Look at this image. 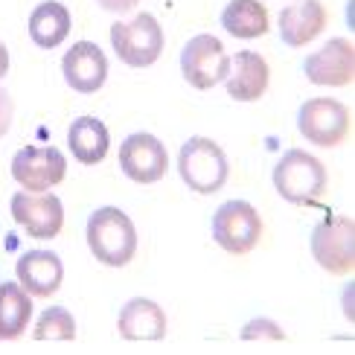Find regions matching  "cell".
Returning a JSON list of instances; mask_svg holds the SVG:
<instances>
[{"label":"cell","mask_w":355,"mask_h":355,"mask_svg":"<svg viewBox=\"0 0 355 355\" xmlns=\"http://www.w3.org/2000/svg\"><path fill=\"white\" fill-rule=\"evenodd\" d=\"M87 248L91 254L111 268H123L135 259L137 230L131 218L116 207H99L87 221Z\"/></svg>","instance_id":"1"},{"label":"cell","mask_w":355,"mask_h":355,"mask_svg":"<svg viewBox=\"0 0 355 355\" xmlns=\"http://www.w3.org/2000/svg\"><path fill=\"white\" fill-rule=\"evenodd\" d=\"M327 166L315 155L291 149L274 166V187L288 204H318L327 196Z\"/></svg>","instance_id":"2"},{"label":"cell","mask_w":355,"mask_h":355,"mask_svg":"<svg viewBox=\"0 0 355 355\" xmlns=\"http://www.w3.org/2000/svg\"><path fill=\"white\" fill-rule=\"evenodd\" d=\"M178 172H181V181L192 189L201 192V196H213L221 187L227 184V155L221 152V146L210 137H192L181 146V155H178Z\"/></svg>","instance_id":"3"},{"label":"cell","mask_w":355,"mask_h":355,"mask_svg":"<svg viewBox=\"0 0 355 355\" xmlns=\"http://www.w3.org/2000/svg\"><path fill=\"white\" fill-rule=\"evenodd\" d=\"M111 44L128 67H149L164 53V29L155 15L140 12L135 21H120L111 26Z\"/></svg>","instance_id":"4"},{"label":"cell","mask_w":355,"mask_h":355,"mask_svg":"<svg viewBox=\"0 0 355 355\" xmlns=\"http://www.w3.org/2000/svg\"><path fill=\"white\" fill-rule=\"evenodd\" d=\"M312 254L323 271L347 277L355 271V221L349 216H329L312 233Z\"/></svg>","instance_id":"5"},{"label":"cell","mask_w":355,"mask_h":355,"mask_svg":"<svg viewBox=\"0 0 355 355\" xmlns=\"http://www.w3.org/2000/svg\"><path fill=\"white\" fill-rule=\"evenodd\" d=\"M213 239L227 254L245 257L262 239V218L248 201H227L213 216Z\"/></svg>","instance_id":"6"},{"label":"cell","mask_w":355,"mask_h":355,"mask_svg":"<svg viewBox=\"0 0 355 355\" xmlns=\"http://www.w3.org/2000/svg\"><path fill=\"white\" fill-rule=\"evenodd\" d=\"M349 108L338 99H327V96H318V99H309L303 102L300 116H297V125H300V135L315 143L323 146V149H332V146H341L349 137Z\"/></svg>","instance_id":"7"},{"label":"cell","mask_w":355,"mask_h":355,"mask_svg":"<svg viewBox=\"0 0 355 355\" xmlns=\"http://www.w3.org/2000/svg\"><path fill=\"white\" fill-rule=\"evenodd\" d=\"M181 73L198 91H210L218 82H225L230 73V58L225 53V44L216 35H196L192 41H187L181 53Z\"/></svg>","instance_id":"8"},{"label":"cell","mask_w":355,"mask_h":355,"mask_svg":"<svg viewBox=\"0 0 355 355\" xmlns=\"http://www.w3.org/2000/svg\"><path fill=\"white\" fill-rule=\"evenodd\" d=\"M67 175V160L55 146H24L12 157V178L26 192H47L62 184Z\"/></svg>","instance_id":"9"},{"label":"cell","mask_w":355,"mask_h":355,"mask_svg":"<svg viewBox=\"0 0 355 355\" xmlns=\"http://www.w3.org/2000/svg\"><path fill=\"white\" fill-rule=\"evenodd\" d=\"M12 218L33 239H55L64 227V207L50 192H15Z\"/></svg>","instance_id":"10"},{"label":"cell","mask_w":355,"mask_h":355,"mask_svg":"<svg viewBox=\"0 0 355 355\" xmlns=\"http://www.w3.org/2000/svg\"><path fill=\"white\" fill-rule=\"evenodd\" d=\"M120 166L135 184H155L166 175L169 155L155 135H131L120 146Z\"/></svg>","instance_id":"11"},{"label":"cell","mask_w":355,"mask_h":355,"mask_svg":"<svg viewBox=\"0 0 355 355\" xmlns=\"http://www.w3.org/2000/svg\"><path fill=\"white\" fill-rule=\"evenodd\" d=\"M306 76L309 82L323 87H347L355 79V47L349 38H332L318 53L306 58Z\"/></svg>","instance_id":"12"},{"label":"cell","mask_w":355,"mask_h":355,"mask_svg":"<svg viewBox=\"0 0 355 355\" xmlns=\"http://www.w3.org/2000/svg\"><path fill=\"white\" fill-rule=\"evenodd\" d=\"M64 79L73 91L79 94H96L108 79V58L96 44L91 41H76L73 47L64 53Z\"/></svg>","instance_id":"13"},{"label":"cell","mask_w":355,"mask_h":355,"mask_svg":"<svg viewBox=\"0 0 355 355\" xmlns=\"http://www.w3.org/2000/svg\"><path fill=\"white\" fill-rule=\"evenodd\" d=\"M18 283L29 291V297H53L62 288L64 265L53 250H26L15 265Z\"/></svg>","instance_id":"14"},{"label":"cell","mask_w":355,"mask_h":355,"mask_svg":"<svg viewBox=\"0 0 355 355\" xmlns=\"http://www.w3.org/2000/svg\"><path fill=\"white\" fill-rule=\"evenodd\" d=\"M268 62L254 53L242 50L230 58V73H227V94L236 102H257L268 91Z\"/></svg>","instance_id":"15"},{"label":"cell","mask_w":355,"mask_h":355,"mask_svg":"<svg viewBox=\"0 0 355 355\" xmlns=\"http://www.w3.org/2000/svg\"><path fill=\"white\" fill-rule=\"evenodd\" d=\"M327 29V9L320 0H297L279 12V35L288 47H306Z\"/></svg>","instance_id":"16"},{"label":"cell","mask_w":355,"mask_h":355,"mask_svg":"<svg viewBox=\"0 0 355 355\" xmlns=\"http://www.w3.org/2000/svg\"><path fill=\"white\" fill-rule=\"evenodd\" d=\"M120 335L125 341H164L166 338V315L155 300L135 297L120 312Z\"/></svg>","instance_id":"17"},{"label":"cell","mask_w":355,"mask_h":355,"mask_svg":"<svg viewBox=\"0 0 355 355\" xmlns=\"http://www.w3.org/2000/svg\"><path fill=\"white\" fill-rule=\"evenodd\" d=\"M67 146H70V152L79 164L96 166L108 155L111 135H108L105 123L96 120V116H79L67 131Z\"/></svg>","instance_id":"18"},{"label":"cell","mask_w":355,"mask_h":355,"mask_svg":"<svg viewBox=\"0 0 355 355\" xmlns=\"http://www.w3.org/2000/svg\"><path fill=\"white\" fill-rule=\"evenodd\" d=\"M33 318V300L21 283L0 286V341H18Z\"/></svg>","instance_id":"19"},{"label":"cell","mask_w":355,"mask_h":355,"mask_svg":"<svg viewBox=\"0 0 355 355\" xmlns=\"http://www.w3.org/2000/svg\"><path fill=\"white\" fill-rule=\"evenodd\" d=\"M67 35H70V12L62 3H55V0L35 6V12L29 15V38L41 50L58 47Z\"/></svg>","instance_id":"20"},{"label":"cell","mask_w":355,"mask_h":355,"mask_svg":"<svg viewBox=\"0 0 355 355\" xmlns=\"http://www.w3.org/2000/svg\"><path fill=\"white\" fill-rule=\"evenodd\" d=\"M221 26L233 38H259L268 33V9L259 0H230L221 12Z\"/></svg>","instance_id":"21"},{"label":"cell","mask_w":355,"mask_h":355,"mask_svg":"<svg viewBox=\"0 0 355 355\" xmlns=\"http://www.w3.org/2000/svg\"><path fill=\"white\" fill-rule=\"evenodd\" d=\"M33 335L35 341H73L76 338V320H73L67 309L53 306L38 318Z\"/></svg>","instance_id":"22"},{"label":"cell","mask_w":355,"mask_h":355,"mask_svg":"<svg viewBox=\"0 0 355 355\" xmlns=\"http://www.w3.org/2000/svg\"><path fill=\"white\" fill-rule=\"evenodd\" d=\"M242 341H286V332L277 327L274 320H250L242 329Z\"/></svg>","instance_id":"23"},{"label":"cell","mask_w":355,"mask_h":355,"mask_svg":"<svg viewBox=\"0 0 355 355\" xmlns=\"http://www.w3.org/2000/svg\"><path fill=\"white\" fill-rule=\"evenodd\" d=\"M12 116H15V102H12V96L3 91V87H0V137L12 128Z\"/></svg>","instance_id":"24"},{"label":"cell","mask_w":355,"mask_h":355,"mask_svg":"<svg viewBox=\"0 0 355 355\" xmlns=\"http://www.w3.org/2000/svg\"><path fill=\"white\" fill-rule=\"evenodd\" d=\"M96 3L102 9H108V12H131L140 3V0H96Z\"/></svg>","instance_id":"25"},{"label":"cell","mask_w":355,"mask_h":355,"mask_svg":"<svg viewBox=\"0 0 355 355\" xmlns=\"http://www.w3.org/2000/svg\"><path fill=\"white\" fill-rule=\"evenodd\" d=\"M6 73H9V53L3 47V41H0V79H3Z\"/></svg>","instance_id":"26"}]
</instances>
